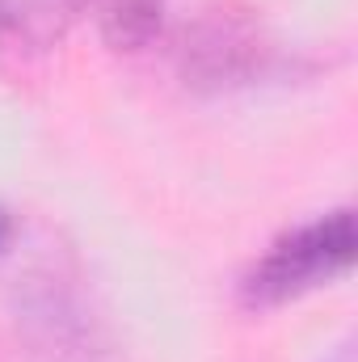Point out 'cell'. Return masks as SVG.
Returning <instances> with one entry per match:
<instances>
[{"mask_svg":"<svg viewBox=\"0 0 358 362\" xmlns=\"http://www.w3.org/2000/svg\"><path fill=\"white\" fill-rule=\"evenodd\" d=\"M17 325L30 337L34 354L47 362H89L97 350L93 316L81 303V291L59 270H38L25 278Z\"/></svg>","mask_w":358,"mask_h":362,"instance_id":"cell-3","label":"cell"},{"mask_svg":"<svg viewBox=\"0 0 358 362\" xmlns=\"http://www.w3.org/2000/svg\"><path fill=\"white\" fill-rule=\"evenodd\" d=\"M76 13H89L114 51H139L156 38L165 0H76Z\"/></svg>","mask_w":358,"mask_h":362,"instance_id":"cell-5","label":"cell"},{"mask_svg":"<svg viewBox=\"0 0 358 362\" xmlns=\"http://www.w3.org/2000/svg\"><path fill=\"white\" fill-rule=\"evenodd\" d=\"M270 42L241 8H207L181 38V76L194 89H236L266 72Z\"/></svg>","mask_w":358,"mask_h":362,"instance_id":"cell-2","label":"cell"},{"mask_svg":"<svg viewBox=\"0 0 358 362\" xmlns=\"http://www.w3.org/2000/svg\"><path fill=\"white\" fill-rule=\"evenodd\" d=\"M354 262V215L333 211L321 215L287 236H278L266 253L253 262V270L241 278V299L249 308L287 303Z\"/></svg>","mask_w":358,"mask_h":362,"instance_id":"cell-1","label":"cell"},{"mask_svg":"<svg viewBox=\"0 0 358 362\" xmlns=\"http://www.w3.org/2000/svg\"><path fill=\"white\" fill-rule=\"evenodd\" d=\"M8 236H13V219H8V211L0 206V249L8 245Z\"/></svg>","mask_w":358,"mask_h":362,"instance_id":"cell-6","label":"cell"},{"mask_svg":"<svg viewBox=\"0 0 358 362\" xmlns=\"http://www.w3.org/2000/svg\"><path fill=\"white\" fill-rule=\"evenodd\" d=\"M329 362H350V350L342 346V350H337V354H333V358H329Z\"/></svg>","mask_w":358,"mask_h":362,"instance_id":"cell-7","label":"cell"},{"mask_svg":"<svg viewBox=\"0 0 358 362\" xmlns=\"http://www.w3.org/2000/svg\"><path fill=\"white\" fill-rule=\"evenodd\" d=\"M76 17V0H0V38L17 51L55 47Z\"/></svg>","mask_w":358,"mask_h":362,"instance_id":"cell-4","label":"cell"}]
</instances>
